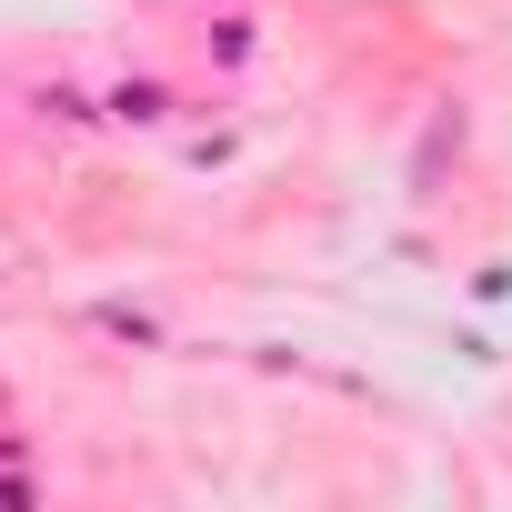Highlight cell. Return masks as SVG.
I'll return each mask as SVG.
<instances>
[{"instance_id": "6da1fadb", "label": "cell", "mask_w": 512, "mask_h": 512, "mask_svg": "<svg viewBox=\"0 0 512 512\" xmlns=\"http://www.w3.org/2000/svg\"><path fill=\"white\" fill-rule=\"evenodd\" d=\"M111 111H121V121H161V111H171V91H161V81H121V91H111Z\"/></svg>"}, {"instance_id": "7a4b0ae2", "label": "cell", "mask_w": 512, "mask_h": 512, "mask_svg": "<svg viewBox=\"0 0 512 512\" xmlns=\"http://www.w3.org/2000/svg\"><path fill=\"white\" fill-rule=\"evenodd\" d=\"M91 322H101V332H121V342H161V332H151V312H131V302H101Z\"/></svg>"}]
</instances>
